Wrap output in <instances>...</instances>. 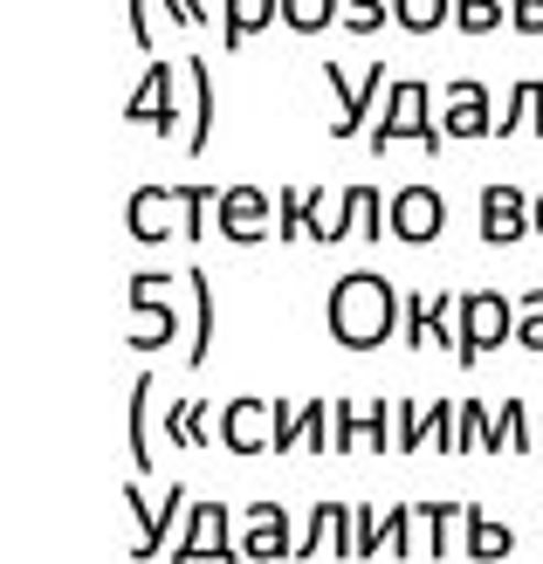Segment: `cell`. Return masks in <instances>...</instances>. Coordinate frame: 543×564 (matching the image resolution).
Segmentation results:
<instances>
[{"label": "cell", "instance_id": "obj_1", "mask_svg": "<svg viewBox=\"0 0 543 564\" xmlns=\"http://www.w3.org/2000/svg\"><path fill=\"white\" fill-rule=\"evenodd\" d=\"M324 324H330V337L345 351H379L385 337L406 330V290H399L392 275H379V269H351V275L330 282Z\"/></svg>", "mask_w": 543, "mask_h": 564}, {"label": "cell", "instance_id": "obj_2", "mask_svg": "<svg viewBox=\"0 0 543 564\" xmlns=\"http://www.w3.org/2000/svg\"><path fill=\"white\" fill-rule=\"evenodd\" d=\"M371 138V152L385 159V145H399V138H420L426 152H441V138H447V124L434 118V90H426L420 76H399L392 90H385V118L365 131Z\"/></svg>", "mask_w": 543, "mask_h": 564}, {"label": "cell", "instance_id": "obj_3", "mask_svg": "<svg viewBox=\"0 0 543 564\" xmlns=\"http://www.w3.org/2000/svg\"><path fill=\"white\" fill-rule=\"evenodd\" d=\"M496 345H517V296H502V290H461V345H454V358L475 365V358H489Z\"/></svg>", "mask_w": 543, "mask_h": 564}, {"label": "cell", "instance_id": "obj_4", "mask_svg": "<svg viewBox=\"0 0 543 564\" xmlns=\"http://www.w3.org/2000/svg\"><path fill=\"white\" fill-rule=\"evenodd\" d=\"M392 447L399 455H420V447L461 455V400H399L392 406Z\"/></svg>", "mask_w": 543, "mask_h": 564}, {"label": "cell", "instance_id": "obj_5", "mask_svg": "<svg viewBox=\"0 0 543 564\" xmlns=\"http://www.w3.org/2000/svg\"><path fill=\"white\" fill-rule=\"evenodd\" d=\"M180 63H145V76H138V90L124 97V118L131 124H152L159 138H186L193 110H180Z\"/></svg>", "mask_w": 543, "mask_h": 564}, {"label": "cell", "instance_id": "obj_6", "mask_svg": "<svg viewBox=\"0 0 543 564\" xmlns=\"http://www.w3.org/2000/svg\"><path fill=\"white\" fill-rule=\"evenodd\" d=\"M324 83H330V97H337V118H330V131H337V138H358V131H371V97H379V90H392V83H385V63L345 69L337 55H324Z\"/></svg>", "mask_w": 543, "mask_h": 564}, {"label": "cell", "instance_id": "obj_7", "mask_svg": "<svg viewBox=\"0 0 543 564\" xmlns=\"http://www.w3.org/2000/svg\"><path fill=\"white\" fill-rule=\"evenodd\" d=\"M165 564H248L241 544H235V517H227V502H193V517L180 530V544Z\"/></svg>", "mask_w": 543, "mask_h": 564}, {"label": "cell", "instance_id": "obj_8", "mask_svg": "<svg viewBox=\"0 0 543 564\" xmlns=\"http://www.w3.org/2000/svg\"><path fill=\"white\" fill-rule=\"evenodd\" d=\"M180 337V310H173V275L159 269H138L131 275V345L138 351H159Z\"/></svg>", "mask_w": 543, "mask_h": 564}, {"label": "cell", "instance_id": "obj_9", "mask_svg": "<svg viewBox=\"0 0 543 564\" xmlns=\"http://www.w3.org/2000/svg\"><path fill=\"white\" fill-rule=\"evenodd\" d=\"M275 427H282V392H235V400L220 406V447L227 455H262L275 447Z\"/></svg>", "mask_w": 543, "mask_h": 564}, {"label": "cell", "instance_id": "obj_10", "mask_svg": "<svg viewBox=\"0 0 543 564\" xmlns=\"http://www.w3.org/2000/svg\"><path fill=\"white\" fill-rule=\"evenodd\" d=\"M530 207H536V193H523L517 180L481 186V200H475V214H481V241H489V248H509V241L536 235V228H530Z\"/></svg>", "mask_w": 543, "mask_h": 564}, {"label": "cell", "instance_id": "obj_11", "mask_svg": "<svg viewBox=\"0 0 543 564\" xmlns=\"http://www.w3.org/2000/svg\"><path fill=\"white\" fill-rule=\"evenodd\" d=\"M296 517H290V502H248V530H241V557H262V564H282V557H296Z\"/></svg>", "mask_w": 543, "mask_h": 564}, {"label": "cell", "instance_id": "obj_12", "mask_svg": "<svg viewBox=\"0 0 543 564\" xmlns=\"http://www.w3.org/2000/svg\"><path fill=\"white\" fill-rule=\"evenodd\" d=\"M441 124H447V138H489V131H496V97H489V83H475V76L441 83Z\"/></svg>", "mask_w": 543, "mask_h": 564}, {"label": "cell", "instance_id": "obj_13", "mask_svg": "<svg viewBox=\"0 0 543 564\" xmlns=\"http://www.w3.org/2000/svg\"><path fill=\"white\" fill-rule=\"evenodd\" d=\"M441 228H447V200H441V186H399L392 193V235L399 241H413V248H426V241H441Z\"/></svg>", "mask_w": 543, "mask_h": 564}, {"label": "cell", "instance_id": "obj_14", "mask_svg": "<svg viewBox=\"0 0 543 564\" xmlns=\"http://www.w3.org/2000/svg\"><path fill=\"white\" fill-rule=\"evenodd\" d=\"M220 235L241 241V248L269 241V235H275V200H269L262 186H227V193H220Z\"/></svg>", "mask_w": 543, "mask_h": 564}, {"label": "cell", "instance_id": "obj_15", "mask_svg": "<svg viewBox=\"0 0 543 564\" xmlns=\"http://www.w3.org/2000/svg\"><path fill=\"white\" fill-rule=\"evenodd\" d=\"M351 557V502L337 496H317L303 517V538H296V557Z\"/></svg>", "mask_w": 543, "mask_h": 564}, {"label": "cell", "instance_id": "obj_16", "mask_svg": "<svg viewBox=\"0 0 543 564\" xmlns=\"http://www.w3.org/2000/svg\"><path fill=\"white\" fill-rule=\"evenodd\" d=\"M124 228L138 241H165V235H186V220H180V193L173 186H138L131 200H124Z\"/></svg>", "mask_w": 543, "mask_h": 564}, {"label": "cell", "instance_id": "obj_17", "mask_svg": "<svg viewBox=\"0 0 543 564\" xmlns=\"http://www.w3.org/2000/svg\"><path fill=\"white\" fill-rule=\"evenodd\" d=\"M351 447H379V455H385V392H379V400H337L330 455H351Z\"/></svg>", "mask_w": 543, "mask_h": 564}, {"label": "cell", "instance_id": "obj_18", "mask_svg": "<svg viewBox=\"0 0 543 564\" xmlns=\"http://www.w3.org/2000/svg\"><path fill=\"white\" fill-rule=\"evenodd\" d=\"M180 69H186V90H193V124H186L180 145H186V152H207V145H214V124H220L214 63H207V55H180Z\"/></svg>", "mask_w": 543, "mask_h": 564}, {"label": "cell", "instance_id": "obj_19", "mask_svg": "<svg viewBox=\"0 0 543 564\" xmlns=\"http://www.w3.org/2000/svg\"><path fill=\"white\" fill-rule=\"evenodd\" d=\"M509 551H517V530H509L496 510L468 502V523H461V557H475V564H502Z\"/></svg>", "mask_w": 543, "mask_h": 564}, {"label": "cell", "instance_id": "obj_20", "mask_svg": "<svg viewBox=\"0 0 543 564\" xmlns=\"http://www.w3.org/2000/svg\"><path fill=\"white\" fill-rule=\"evenodd\" d=\"M186 290H193V337H186V358L207 365L214 337H220V296H214V275H207V269H186Z\"/></svg>", "mask_w": 543, "mask_h": 564}, {"label": "cell", "instance_id": "obj_21", "mask_svg": "<svg viewBox=\"0 0 543 564\" xmlns=\"http://www.w3.org/2000/svg\"><path fill=\"white\" fill-rule=\"evenodd\" d=\"M186 517H193V496H186V482H165V502L152 510V523L138 530L131 557H138V564H145V557H159V551H165V538H173V530H186Z\"/></svg>", "mask_w": 543, "mask_h": 564}, {"label": "cell", "instance_id": "obj_22", "mask_svg": "<svg viewBox=\"0 0 543 564\" xmlns=\"http://www.w3.org/2000/svg\"><path fill=\"white\" fill-rule=\"evenodd\" d=\"M214 434H220V420L199 392H180V400L165 406V441L173 447H214Z\"/></svg>", "mask_w": 543, "mask_h": 564}, {"label": "cell", "instance_id": "obj_23", "mask_svg": "<svg viewBox=\"0 0 543 564\" xmlns=\"http://www.w3.org/2000/svg\"><path fill=\"white\" fill-rule=\"evenodd\" d=\"M152 392H159V379L138 372L131 379V400H124V441H131V462L138 468H152Z\"/></svg>", "mask_w": 543, "mask_h": 564}, {"label": "cell", "instance_id": "obj_24", "mask_svg": "<svg viewBox=\"0 0 543 564\" xmlns=\"http://www.w3.org/2000/svg\"><path fill=\"white\" fill-rule=\"evenodd\" d=\"M269 21H282V0H220V48H241Z\"/></svg>", "mask_w": 543, "mask_h": 564}, {"label": "cell", "instance_id": "obj_25", "mask_svg": "<svg viewBox=\"0 0 543 564\" xmlns=\"http://www.w3.org/2000/svg\"><path fill=\"white\" fill-rule=\"evenodd\" d=\"M420 510V557H447L454 523H468V502H413Z\"/></svg>", "mask_w": 543, "mask_h": 564}, {"label": "cell", "instance_id": "obj_26", "mask_svg": "<svg viewBox=\"0 0 543 564\" xmlns=\"http://www.w3.org/2000/svg\"><path fill=\"white\" fill-rule=\"evenodd\" d=\"M523 124H530V131L543 138V83H536V76H523L517 90L502 97V118H496V138H509V131H523Z\"/></svg>", "mask_w": 543, "mask_h": 564}, {"label": "cell", "instance_id": "obj_27", "mask_svg": "<svg viewBox=\"0 0 543 564\" xmlns=\"http://www.w3.org/2000/svg\"><path fill=\"white\" fill-rule=\"evenodd\" d=\"M496 427H502V455H530L536 447V406L530 400H496Z\"/></svg>", "mask_w": 543, "mask_h": 564}, {"label": "cell", "instance_id": "obj_28", "mask_svg": "<svg viewBox=\"0 0 543 564\" xmlns=\"http://www.w3.org/2000/svg\"><path fill=\"white\" fill-rule=\"evenodd\" d=\"M173 193H180L186 241H199V235H207V214H220V193H227V186H214V180H193V186H173Z\"/></svg>", "mask_w": 543, "mask_h": 564}, {"label": "cell", "instance_id": "obj_29", "mask_svg": "<svg viewBox=\"0 0 543 564\" xmlns=\"http://www.w3.org/2000/svg\"><path fill=\"white\" fill-rule=\"evenodd\" d=\"M309 200H317V186H282L275 193V235L282 241H309Z\"/></svg>", "mask_w": 543, "mask_h": 564}, {"label": "cell", "instance_id": "obj_30", "mask_svg": "<svg viewBox=\"0 0 543 564\" xmlns=\"http://www.w3.org/2000/svg\"><path fill=\"white\" fill-rule=\"evenodd\" d=\"M392 21L406 28V35H441L454 21V0H392Z\"/></svg>", "mask_w": 543, "mask_h": 564}, {"label": "cell", "instance_id": "obj_31", "mask_svg": "<svg viewBox=\"0 0 543 564\" xmlns=\"http://www.w3.org/2000/svg\"><path fill=\"white\" fill-rule=\"evenodd\" d=\"M496 447H502L496 413L481 406V400H461V455H496Z\"/></svg>", "mask_w": 543, "mask_h": 564}, {"label": "cell", "instance_id": "obj_32", "mask_svg": "<svg viewBox=\"0 0 543 564\" xmlns=\"http://www.w3.org/2000/svg\"><path fill=\"white\" fill-rule=\"evenodd\" d=\"M282 21L296 35H324L330 21H345V0H282Z\"/></svg>", "mask_w": 543, "mask_h": 564}, {"label": "cell", "instance_id": "obj_33", "mask_svg": "<svg viewBox=\"0 0 543 564\" xmlns=\"http://www.w3.org/2000/svg\"><path fill=\"white\" fill-rule=\"evenodd\" d=\"M509 21V0H454V28L461 35H496Z\"/></svg>", "mask_w": 543, "mask_h": 564}, {"label": "cell", "instance_id": "obj_34", "mask_svg": "<svg viewBox=\"0 0 543 564\" xmlns=\"http://www.w3.org/2000/svg\"><path fill=\"white\" fill-rule=\"evenodd\" d=\"M517 345L543 351V282H530V290L517 296Z\"/></svg>", "mask_w": 543, "mask_h": 564}, {"label": "cell", "instance_id": "obj_35", "mask_svg": "<svg viewBox=\"0 0 543 564\" xmlns=\"http://www.w3.org/2000/svg\"><path fill=\"white\" fill-rule=\"evenodd\" d=\"M351 557H385V544H379V510H371V502H351Z\"/></svg>", "mask_w": 543, "mask_h": 564}, {"label": "cell", "instance_id": "obj_36", "mask_svg": "<svg viewBox=\"0 0 543 564\" xmlns=\"http://www.w3.org/2000/svg\"><path fill=\"white\" fill-rule=\"evenodd\" d=\"M385 21H392V0H345V21H337V28H351V35H379Z\"/></svg>", "mask_w": 543, "mask_h": 564}, {"label": "cell", "instance_id": "obj_37", "mask_svg": "<svg viewBox=\"0 0 543 564\" xmlns=\"http://www.w3.org/2000/svg\"><path fill=\"white\" fill-rule=\"evenodd\" d=\"M124 21H131V42L152 48V0H124Z\"/></svg>", "mask_w": 543, "mask_h": 564}, {"label": "cell", "instance_id": "obj_38", "mask_svg": "<svg viewBox=\"0 0 543 564\" xmlns=\"http://www.w3.org/2000/svg\"><path fill=\"white\" fill-rule=\"evenodd\" d=\"M509 28H523V35H543V0H509Z\"/></svg>", "mask_w": 543, "mask_h": 564}, {"label": "cell", "instance_id": "obj_39", "mask_svg": "<svg viewBox=\"0 0 543 564\" xmlns=\"http://www.w3.org/2000/svg\"><path fill=\"white\" fill-rule=\"evenodd\" d=\"M159 8L173 14L180 28H199V21H207V0H159Z\"/></svg>", "mask_w": 543, "mask_h": 564}, {"label": "cell", "instance_id": "obj_40", "mask_svg": "<svg viewBox=\"0 0 543 564\" xmlns=\"http://www.w3.org/2000/svg\"><path fill=\"white\" fill-rule=\"evenodd\" d=\"M530 228H536V241H543V193H536V207H530Z\"/></svg>", "mask_w": 543, "mask_h": 564}, {"label": "cell", "instance_id": "obj_41", "mask_svg": "<svg viewBox=\"0 0 543 564\" xmlns=\"http://www.w3.org/2000/svg\"><path fill=\"white\" fill-rule=\"evenodd\" d=\"M536 447H543V400H536Z\"/></svg>", "mask_w": 543, "mask_h": 564}]
</instances>
